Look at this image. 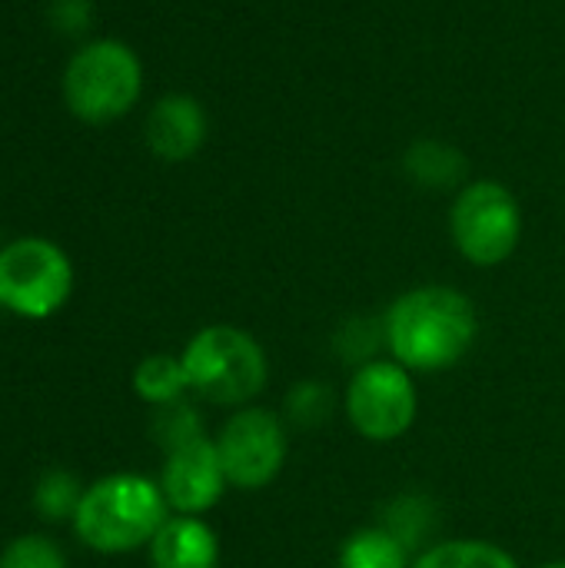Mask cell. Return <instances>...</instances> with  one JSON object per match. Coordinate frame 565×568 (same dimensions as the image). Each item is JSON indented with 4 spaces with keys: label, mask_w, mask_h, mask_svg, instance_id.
I'll return each instance as SVG.
<instances>
[{
    "label": "cell",
    "mask_w": 565,
    "mask_h": 568,
    "mask_svg": "<svg viewBox=\"0 0 565 568\" xmlns=\"http://www.w3.org/2000/svg\"><path fill=\"white\" fill-rule=\"evenodd\" d=\"M380 346V326L370 320H353L340 329L336 336V349L346 363H373V349Z\"/></svg>",
    "instance_id": "ffe728a7"
},
{
    "label": "cell",
    "mask_w": 565,
    "mask_h": 568,
    "mask_svg": "<svg viewBox=\"0 0 565 568\" xmlns=\"http://www.w3.org/2000/svg\"><path fill=\"white\" fill-rule=\"evenodd\" d=\"M450 226L460 253L470 263L496 266L513 256L523 233V213L516 196L503 183L480 180L456 196Z\"/></svg>",
    "instance_id": "8992f818"
},
{
    "label": "cell",
    "mask_w": 565,
    "mask_h": 568,
    "mask_svg": "<svg viewBox=\"0 0 565 568\" xmlns=\"http://www.w3.org/2000/svg\"><path fill=\"white\" fill-rule=\"evenodd\" d=\"M167 499L157 483L133 473L103 476L83 489L80 509L73 516L77 539L103 556L133 552L160 532L167 523Z\"/></svg>",
    "instance_id": "7a4b0ae2"
},
{
    "label": "cell",
    "mask_w": 565,
    "mask_h": 568,
    "mask_svg": "<svg viewBox=\"0 0 565 568\" xmlns=\"http://www.w3.org/2000/svg\"><path fill=\"white\" fill-rule=\"evenodd\" d=\"M226 483L263 489L286 463V433L270 409H240L216 439Z\"/></svg>",
    "instance_id": "ba28073f"
},
{
    "label": "cell",
    "mask_w": 565,
    "mask_h": 568,
    "mask_svg": "<svg viewBox=\"0 0 565 568\" xmlns=\"http://www.w3.org/2000/svg\"><path fill=\"white\" fill-rule=\"evenodd\" d=\"M70 293L73 266L57 243L23 236L0 250V310L23 320H47L67 306Z\"/></svg>",
    "instance_id": "5b68a950"
},
{
    "label": "cell",
    "mask_w": 565,
    "mask_h": 568,
    "mask_svg": "<svg viewBox=\"0 0 565 568\" xmlns=\"http://www.w3.org/2000/svg\"><path fill=\"white\" fill-rule=\"evenodd\" d=\"M133 389H137V396H140L143 403H150V406L176 403V399L190 389L183 359L167 356V353L147 356V359L137 366V373H133Z\"/></svg>",
    "instance_id": "4fadbf2b"
},
{
    "label": "cell",
    "mask_w": 565,
    "mask_h": 568,
    "mask_svg": "<svg viewBox=\"0 0 565 568\" xmlns=\"http://www.w3.org/2000/svg\"><path fill=\"white\" fill-rule=\"evenodd\" d=\"M403 166L420 186H430V190H450V186L463 183L466 170H470L463 150H456L450 143H440V140L413 143L406 150V156H403Z\"/></svg>",
    "instance_id": "7c38bea8"
},
{
    "label": "cell",
    "mask_w": 565,
    "mask_h": 568,
    "mask_svg": "<svg viewBox=\"0 0 565 568\" xmlns=\"http://www.w3.org/2000/svg\"><path fill=\"white\" fill-rule=\"evenodd\" d=\"M150 433L170 453V449H176V446H183L190 439H200L203 436V423L193 413V406H186L183 399H176V403L157 406L153 423H150Z\"/></svg>",
    "instance_id": "e0dca14e"
},
{
    "label": "cell",
    "mask_w": 565,
    "mask_h": 568,
    "mask_svg": "<svg viewBox=\"0 0 565 568\" xmlns=\"http://www.w3.org/2000/svg\"><path fill=\"white\" fill-rule=\"evenodd\" d=\"M206 140V113L200 100L186 93H170L153 103L147 116V143L160 160H190Z\"/></svg>",
    "instance_id": "30bf717a"
},
{
    "label": "cell",
    "mask_w": 565,
    "mask_h": 568,
    "mask_svg": "<svg viewBox=\"0 0 565 568\" xmlns=\"http://www.w3.org/2000/svg\"><path fill=\"white\" fill-rule=\"evenodd\" d=\"M0 250H3V246H0Z\"/></svg>",
    "instance_id": "cb8c5ba5"
},
{
    "label": "cell",
    "mask_w": 565,
    "mask_h": 568,
    "mask_svg": "<svg viewBox=\"0 0 565 568\" xmlns=\"http://www.w3.org/2000/svg\"><path fill=\"white\" fill-rule=\"evenodd\" d=\"M80 499H83V486L67 469H50L33 486V513L43 523H67V519L73 523Z\"/></svg>",
    "instance_id": "5bb4252c"
},
{
    "label": "cell",
    "mask_w": 565,
    "mask_h": 568,
    "mask_svg": "<svg viewBox=\"0 0 565 568\" xmlns=\"http://www.w3.org/2000/svg\"><path fill=\"white\" fill-rule=\"evenodd\" d=\"M290 416L303 426H313L320 419H326V406H330V396L316 386V383H303L290 393Z\"/></svg>",
    "instance_id": "44dd1931"
},
{
    "label": "cell",
    "mask_w": 565,
    "mask_h": 568,
    "mask_svg": "<svg viewBox=\"0 0 565 568\" xmlns=\"http://www.w3.org/2000/svg\"><path fill=\"white\" fill-rule=\"evenodd\" d=\"M346 413L356 433L373 443L403 436L416 419V389L406 366L383 359L360 366L346 393Z\"/></svg>",
    "instance_id": "52a82bcc"
},
{
    "label": "cell",
    "mask_w": 565,
    "mask_h": 568,
    "mask_svg": "<svg viewBox=\"0 0 565 568\" xmlns=\"http://www.w3.org/2000/svg\"><path fill=\"white\" fill-rule=\"evenodd\" d=\"M223 486H226V473L220 463V449L206 436L190 439L167 453L160 489L167 506L176 509L180 516H200L213 509L223 496Z\"/></svg>",
    "instance_id": "9c48e42d"
},
{
    "label": "cell",
    "mask_w": 565,
    "mask_h": 568,
    "mask_svg": "<svg viewBox=\"0 0 565 568\" xmlns=\"http://www.w3.org/2000/svg\"><path fill=\"white\" fill-rule=\"evenodd\" d=\"M143 87L137 53L120 40H97L77 50L63 73V100L87 123L123 116Z\"/></svg>",
    "instance_id": "277c9868"
},
{
    "label": "cell",
    "mask_w": 565,
    "mask_h": 568,
    "mask_svg": "<svg viewBox=\"0 0 565 568\" xmlns=\"http://www.w3.org/2000/svg\"><path fill=\"white\" fill-rule=\"evenodd\" d=\"M430 523H433V516H430L426 503L416 499V496H406V499H400V503L393 506V516H390L386 532H390L393 539H400V542L406 546V552H410V549L420 542V536L430 529Z\"/></svg>",
    "instance_id": "d6986e66"
},
{
    "label": "cell",
    "mask_w": 565,
    "mask_h": 568,
    "mask_svg": "<svg viewBox=\"0 0 565 568\" xmlns=\"http://www.w3.org/2000/svg\"><path fill=\"white\" fill-rule=\"evenodd\" d=\"M340 568H406V546L386 529H363L346 539Z\"/></svg>",
    "instance_id": "9a60e30c"
},
{
    "label": "cell",
    "mask_w": 565,
    "mask_h": 568,
    "mask_svg": "<svg viewBox=\"0 0 565 568\" xmlns=\"http://www.w3.org/2000/svg\"><path fill=\"white\" fill-rule=\"evenodd\" d=\"M413 568H519L509 552L490 542H443L430 549Z\"/></svg>",
    "instance_id": "2e32d148"
},
{
    "label": "cell",
    "mask_w": 565,
    "mask_h": 568,
    "mask_svg": "<svg viewBox=\"0 0 565 568\" xmlns=\"http://www.w3.org/2000/svg\"><path fill=\"white\" fill-rule=\"evenodd\" d=\"M220 546L213 529L196 516H173L150 542L153 568H216Z\"/></svg>",
    "instance_id": "8fae6325"
},
{
    "label": "cell",
    "mask_w": 565,
    "mask_h": 568,
    "mask_svg": "<svg viewBox=\"0 0 565 568\" xmlns=\"http://www.w3.org/2000/svg\"><path fill=\"white\" fill-rule=\"evenodd\" d=\"M476 310L450 286H420L386 313V343L406 369H450L476 343Z\"/></svg>",
    "instance_id": "6da1fadb"
},
{
    "label": "cell",
    "mask_w": 565,
    "mask_h": 568,
    "mask_svg": "<svg viewBox=\"0 0 565 568\" xmlns=\"http://www.w3.org/2000/svg\"><path fill=\"white\" fill-rule=\"evenodd\" d=\"M0 568H67L63 552L47 536L10 539L0 552Z\"/></svg>",
    "instance_id": "ac0fdd59"
},
{
    "label": "cell",
    "mask_w": 565,
    "mask_h": 568,
    "mask_svg": "<svg viewBox=\"0 0 565 568\" xmlns=\"http://www.w3.org/2000/svg\"><path fill=\"white\" fill-rule=\"evenodd\" d=\"M90 13H93L90 0H53V7H50L53 27L60 33H70V37L73 33H83L90 27Z\"/></svg>",
    "instance_id": "7402d4cb"
},
{
    "label": "cell",
    "mask_w": 565,
    "mask_h": 568,
    "mask_svg": "<svg viewBox=\"0 0 565 568\" xmlns=\"http://www.w3.org/2000/svg\"><path fill=\"white\" fill-rule=\"evenodd\" d=\"M190 389L220 406L253 399L266 383V356L256 339L236 326H206L183 349Z\"/></svg>",
    "instance_id": "3957f363"
},
{
    "label": "cell",
    "mask_w": 565,
    "mask_h": 568,
    "mask_svg": "<svg viewBox=\"0 0 565 568\" xmlns=\"http://www.w3.org/2000/svg\"><path fill=\"white\" fill-rule=\"evenodd\" d=\"M543 568H565V562H553V566H543Z\"/></svg>",
    "instance_id": "603a6c76"
}]
</instances>
